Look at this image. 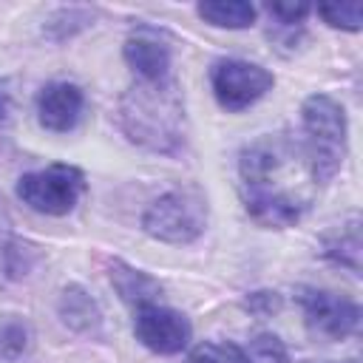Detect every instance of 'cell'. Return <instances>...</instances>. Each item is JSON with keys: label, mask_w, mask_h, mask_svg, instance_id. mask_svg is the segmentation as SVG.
<instances>
[{"label": "cell", "mask_w": 363, "mask_h": 363, "mask_svg": "<svg viewBox=\"0 0 363 363\" xmlns=\"http://www.w3.org/2000/svg\"><path fill=\"white\" fill-rule=\"evenodd\" d=\"M301 147L284 136H261L250 142L238 156L241 199L247 213L261 227H292L306 213L309 201L284 184L286 164Z\"/></svg>", "instance_id": "1"}, {"label": "cell", "mask_w": 363, "mask_h": 363, "mask_svg": "<svg viewBox=\"0 0 363 363\" xmlns=\"http://www.w3.org/2000/svg\"><path fill=\"white\" fill-rule=\"evenodd\" d=\"M125 136L156 153H176L184 145V105L173 79L136 82L119 99Z\"/></svg>", "instance_id": "2"}, {"label": "cell", "mask_w": 363, "mask_h": 363, "mask_svg": "<svg viewBox=\"0 0 363 363\" xmlns=\"http://www.w3.org/2000/svg\"><path fill=\"white\" fill-rule=\"evenodd\" d=\"M303 156L315 184H326L346 159V111L329 94H312L301 105Z\"/></svg>", "instance_id": "3"}, {"label": "cell", "mask_w": 363, "mask_h": 363, "mask_svg": "<svg viewBox=\"0 0 363 363\" xmlns=\"http://www.w3.org/2000/svg\"><path fill=\"white\" fill-rule=\"evenodd\" d=\"M207 227V199L199 187H176L159 196L142 216V230L164 244H190Z\"/></svg>", "instance_id": "4"}, {"label": "cell", "mask_w": 363, "mask_h": 363, "mask_svg": "<svg viewBox=\"0 0 363 363\" xmlns=\"http://www.w3.org/2000/svg\"><path fill=\"white\" fill-rule=\"evenodd\" d=\"M85 190V176L74 164H48L17 179V199L43 216H68Z\"/></svg>", "instance_id": "5"}, {"label": "cell", "mask_w": 363, "mask_h": 363, "mask_svg": "<svg viewBox=\"0 0 363 363\" xmlns=\"http://www.w3.org/2000/svg\"><path fill=\"white\" fill-rule=\"evenodd\" d=\"M210 85H213L216 102L224 111L238 113V111L255 105L275 85V77H272V71H267L258 62L218 60L210 71Z\"/></svg>", "instance_id": "6"}, {"label": "cell", "mask_w": 363, "mask_h": 363, "mask_svg": "<svg viewBox=\"0 0 363 363\" xmlns=\"http://www.w3.org/2000/svg\"><path fill=\"white\" fill-rule=\"evenodd\" d=\"M298 303L303 309V323L315 337L346 340L360 326V306L352 298L315 289V286H301Z\"/></svg>", "instance_id": "7"}, {"label": "cell", "mask_w": 363, "mask_h": 363, "mask_svg": "<svg viewBox=\"0 0 363 363\" xmlns=\"http://www.w3.org/2000/svg\"><path fill=\"white\" fill-rule=\"evenodd\" d=\"M133 335L136 340L156 354H179L190 343V320L164 303H145L133 312Z\"/></svg>", "instance_id": "8"}, {"label": "cell", "mask_w": 363, "mask_h": 363, "mask_svg": "<svg viewBox=\"0 0 363 363\" xmlns=\"http://www.w3.org/2000/svg\"><path fill=\"white\" fill-rule=\"evenodd\" d=\"M122 57L128 68L139 77V82H164L170 79V45L167 40L153 28H136L125 45Z\"/></svg>", "instance_id": "9"}, {"label": "cell", "mask_w": 363, "mask_h": 363, "mask_svg": "<svg viewBox=\"0 0 363 363\" xmlns=\"http://www.w3.org/2000/svg\"><path fill=\"white\" fill-rule=\"evenodd\" d=\"M85 111V94L79 85L54 79L37 94V119L51 133H68L77 128Z\"/></svg>", "instance_id": "10"}, {"label": "cell", "mask_w": 363, "mask_h": 363, "mask_svg": "<svg viewBox=\"0 0 363 363\" xmlns=\"http://www.w3.org/2000/svg\"><path fill=\"white\" fill-rule=\"evenodd\" d=\"M57 315L68 329H74L79 335H99V329H102V309L88 295V289L79 284H68L60 292Z\"/></svg>", "instance_id": "11"}, {"label": "cell", "mask_w": 363, "mask_h": 363, "mask_svg": "<svg viewBox=\"0 0 363 363\" xmlns=\"http://www.w3.org/2000/svg\"><path fill=\"white\" fill-rule=\"evenodd\" d=\"M108 278H111V286L116 289V295L125 303H130L133 309L145 306V303H159L162 284L153 275H147L145 269H136V267H130L125 261H113Z\"/></svg>", "instance_id": "12"}, {"label": "cell", "mask_w": 363, "mask_h": 363, "mask_svg": "<svg viewBox=\"0 0 363 363\" xmlns=\"http://www.w3.org/2000/svg\"><path fill=\"white\" fill-rule=\"evenodd\" d=\"M329 261L346 267L349 272H360V218L352 216L349 221H343L337 230H332L323 238V250H320Z\"/></svg>", "instance_id": "13"}, {"label": "cell", "mask_w": 363, "mask_h": 363, "mask_svg": "<svg viewBox=\"0 0 363 363\" xmlns=\"http://www.w3.org/2000/svg\"><path fill=\"white\" fill-rule=\"evenodd\" d=\"M199 17L216 28H250L255 23V6L244 0H213L196 6Z\"/></svg>", "instance_id": "14"}, {"label": "cell", "mask_w": 363, "mask_h": 363, "mask_svg": "<svg viewBox=\"0 0 363 363\" xmlns=\"http://www.w3.org/2000/svg\"><path fill=\"white\" fill-rule=\"evenodd\" d=\"M247 363H289V352L284 346V340L272 332H258L250 337V343L244 346Z\"/></svg>", "instance_id": "15"}, {"label": "cell", "mask_w": 363, "mask_h": 363, "mask_svg": "<svg viewBox=\"0 0 363 363\" xmlns=\"http://www.w3.org/2000/svg\"><path fill=\"white\" fill-rule=\"evenodd\" d=\"M28 326L17 318H6L0 323V363H11V360H20L28 349Z\"/></svg>", "instance_id": "16"}, {"label": "cell", "mask_w": 363, "mask_h": 363, "mask_svg": "<svg viewBox=\"0 0 363 363\" xmlns=\"http://www.w3.org/2000/svg\"><path fill=\"white\" fill-rule=\"evenodd\" d=\"M318 17L326 26H332V28L360 31V26H363V6L360 3H323V6H318Z\"/></svg>", "instance_id": "17"}, {"label": "cell", "mask_w": 363, "mask_h": 363, "mask_svg": "<svg viewBox=\"0 0 363 363\" xmlns=\"http://www.w3.org/2000/svg\"><path fill=\"white\" fill-rule=\"evenodd\" d=\"M187 363H247V354L235 343H218V340H204L190 352Z\"/></svg>", "instance_id": "18"}, {"label": "cell", "mask_w": 363, "mask_h": 363, "mask_svg": "<svg viewBox=\"0 0 363 363\" xmlns=\"http://www.w3.org/2000/svg\"><path fill=\"white\" fill-rule=\"evenodd\" d=\"M94 14L85 11V9H60L48 23H45V31L54 37V40H65L74 34V28H85L91 26Z\"/></svg>", "instance_id": "19"}, {"label": "cell", "mask_w": 363, "mask_h": 363, "mask_svg": "<svg viewBox=\"0 0 363 363\" xmlns=\"http://www.w3.org/2000/svg\"><path fill=\"white\" fill-rule=\"evenodd\" d=\"M267 11L278 20V28H301V23L309 14V6H303V3H269Z\"/></svg>", "instance_id": "20"}, {"label": "cell", "mask_w": 363, "mask_h": 363, "mask_svg": "<svg viewBox=\"0 0 363 363\" xmlns=\"http://www.w3.org/2000/svg\"><path fill=\"white\" fill-rule=\"evenodd\" d=\"M244 306H247L252 315L267 318V315H275V312L281 309V295H278V292H269V289L250 292V295H247V301H244Z\"/></svg>", "instance_id": "21"}, {"label": "cell", "mask_w": 363, "mask_h": 363, "mask_svg": "<svg viewBox=\"0 0 363 363\" xmlns=\"http://www.w3.org/2000/svg\"><path fill=\"white\" fill-rule=\"evenodd\" d=\"M11 116V79H0V128Z\"/></svg>", "instance_id": "22"}, {"label": "cell", "mask_w": 363, "mask_h": 363, "mask_svg": "<svg viewBox=\"0 0 363 363\" xmlns=\"http://www.w3.org/2000/svg\"><path fill=\"white\" fill-rule=\"evenodd\" d=\"M11 241V235H9V216H6V210H3V204H0V252H3V247Z\"/></svg>", "instance_id": "23"}]
</instances>
